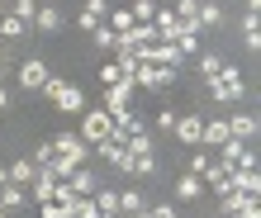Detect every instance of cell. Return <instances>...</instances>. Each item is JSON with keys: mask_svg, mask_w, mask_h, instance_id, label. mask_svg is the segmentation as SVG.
<instances>
[{"mask_svg": "<svg viewBox=\"0 0 261 218\" xmlns=\"http://www.w3.org/2000/svg\"><path fill=\"white\" fill-rule=\"evenodd\" d=\"M0 5H5V0H0Z\"/></svg>", "mask_w": 261, "mask_h": 218, "instance_id": "cell-44", "label": "cell"}, {"mask_svg": "<svg viewBox=\"0 0 261 218\" xmlns=\"http://www.w3.org/2000/svg\"><path fill=\"white\" fill-rule=\"evenodd\" d=\"M71 218H100L95 199H76V204H71Z\"/></svg>", "mask_w": 261, "mask_h": 218, "instance_id": "cell-33", "label": "cell"}, {"mask_svg": "<svg viewBox=\"0 0 261 218\" xmlns=\"http://www.w3.org/2000/svg\"><path fill=\"white\" fill-rule=\"evenodd\" d=\"M143 209H147V195L143 190H119V213H124V218L128 213H143Z\"/></svg>", "mask_w": 261, "mask_h": 218, "instance_id": "cell-21", "label": "cell"}, {"mask_svg": "<svg viewBox=\"0 0 261 218\" xmlns=\"http://www.w3.org/2000/svg\"><path fill=\"white\" fill-rule=\"evenodd\" d=\"M223 123H228V138H238V143H252V138H256V128H261V119L252 114V109H247V114L223 119Z\"/></svg>", "mask_w": 261, "mask_h": 218, "instance_id": "cell-7", "label": "cell"}, {"mask_svg": "<svg viewBox=\"0 0 261 218\" xmlns=\"http://www.w3.org/2000/svg\"><path fill=\"white\" fill-rule=\"evenodd\" d=\"M14 76H19V86L24 90H43V86H48V67H43V62L38 57H29V62H19V67H14Z\"/></svg>", "mask_w": 261, "mask_h": 218, "instance_id": "cell-5", "label": "cell"}, {"mask_svg": "<svg viewBox=\"0 0 261 218\" xmlns=\"http://www.w3.org/2000/svg\"><path fill=\"white\" fill-rule=\"evenodd\" d=\"M110 19V5H105V0H86V10L76 14V29H86V34H95V29Z\"/></svg>", "mask_w": 261, "mask_h": 218, "instance_id": "cell-9", "label": "cell"}, {"mask_svg": "<svg viewBox=\"0 0 261 218\" xmlns=\"http://www.w3.org/2000/svg\"><path fill=\"white\" fill-rule=\"evenodd\" d=\"M228 24V14L219 0H199V29H223Z\"/></svg>", "mask_w": 261, "mask_h": 218, "instance_id": "cell-13", "label": "cell"}, {"mask_svg": "<svg viewBox=\"0 0 261 218\" xmlns=\"http://www.w3.org/2000/svg\"><path fill=\"white\" fill-rule=\"evenodd\" d=\"M152 147H157V143H152V133H128L124 138V152H128V157H152Z\"/></svg>", "mask_w": 261, "mask_h": 218, "instance_id": "cell-20", "label": "cell"}, {"mask_svg": "<svg viewBox=\"0 0 261 218\" xmlns=\"http://www.w3.org/2000/svg\"><path fill=\"white\" fill-rule=\"evenodd\" d=\"M223 143H228V123L223 119H209L204 133H199V147H223Z\"/></svg>", "mask_w": 261, "mask_h": 218, "instance_id": "cell-16", "label": "cell"}, {"mask_svg": "<svg viewBox=\"0 0 261 218\" xmlns=\"http://www.w3.org/2000/svg\"><path fill=\"white\" fill-rule=\"evenodd\" d=\"M233 218H261V204H247L242 213H233Z\"/></svg>", "mask_w": 261, "mask_h": 218, "instance_id": "cell-40", "label": "cell"}, {"mask_svg": "<svg viewBox=\"0 0 261 218\" xmlns=\"http://www.w3.org/2000/svg\"><path fill=\"white\" fill-rule=\"evenodd\" d=\"M110 29H114V34H128V29H133V14L128 10H110Z\"/></svg>", "mask_w": 261, "mask_h": 218, "instance_id": "cell-32", "label": "cell"}, {"mask_svg": "<svg viewBox=\"0 0 261 218\" xmlns=\"http://www.w3.org/2000/svg\"><path fill=\"white\" fill-rule=\"evenodd\" d=\"M0 218H5V209H0Z\"/></svg>", "mask_w": 261, "mask_h": 218, "instance_id": "cell-43", "label": "cell"}, {"mask_svg": "<svg viewBox=\"0 0 261 218\" xmlns=\"http://www.w3.org/2000/svg\"><path fill=\"white\" fill-rule=\"evenodd\" d=\"M247 204H256V199L238 195V190H228V195H219V218H233V213H242Z\"/></svg>", "mask_w": 261, "mask_h": 218, "instance_id": "cell-19", "label": "cell"}, {"mask_svg": "<svg viewBox=\"0 0 261 218\" xmlns=\"http://www.w3.org/2000/svg\"><path fill=\"white\" fill-rule=\"evenodd\" d=\"M90 38H95V48H100V52H114V29H110V24H100Z\"/></svg>", "mask_w": 261, "mask_h": 218, "instance_id": "cell-31", "label": "cell"}, {"mask_svg": "<svg viewBox=\"0 0 261 218\" xmlns=\"http://www.w3.org/2000/svg\"><path fill=\"white\" fill-rule=\"evenodd\" d=\"M133 176L143 180V176H157V152L152 157H133Z\"/></svg>", "mask_w": 261, "mask_h": 218, "instance_id": "cell-30", "label": "cell"}, {"mask_svg": "<svg viewBox=\"0 0 261 218\" xmlns=\"http://www.w3.org/2000/svg\"><path fill=\"white\" fill-rule=\"evenodd\" d=\"M233 190L247 195V199H256L261 195V171L256 166H233Z\"/></svg>", "mask_w": 261, "mask_h": 218, "instance_id": "cell-8", "label": "cell"}, {"mask_svg": "<svg viewBox=\"0 0 261 218\" xmlns=\"http://www.w3.org/2000/svg\"><path fill=\"white\" fill-rule=\"evenodd\" d=\"M199 195H204V180H199V176H190V171H186V176L176 180V199H180V204H190V199H199Z\"/></svg>", "mask_w": 261, "mask_h": 218, "instance_id": "cell-17", "label": "cell"}, {"mask_svg": "<svg viewBox=\"0 0 261 218\" xmlns=\"http://www.w3.org/2000/svg\"><path fill=\"white\" fill-rule=\"evenodd\" d=\"M10 62H14V43L0 38V71H10Z\"/></svg>", "mask_w": 261, "mask_h": 218, "instance_id": "cell-36", "label": "cell"}, {"mask_svg": "<svg viewBox=\"0 0 261 218\" xmlns=\"http://www.w3.org/2000/svg\"><path fill=\"white\" fill-rule=\"evenodd\" d=\"M110 133H114V119L105 114V109H86V114H81V143H86V147L105 143Z\"/></svg>", "mask_w": 261, "mask_h": 218, "instance_id": "cell-3", "label": "cell"}, {"mask_svg": "<svg viewBox=\"0 0 261 218\" xmlns=\"http://www.w3.org/2000/svg\"><path fill=\"white\" fill-rule=\"evenodd\" d=\"M242 152H247V143H238V138H228V143L219 147V166H228V171H233V166L242 161Z\"/></svg>", "mask_w": 261, "mask_h": 218, "instance_id": "cell-23", "label": "cell"}, {"mask_svg": "<svg viewBox=\"0 0 261 218\" xmlns=\"http://www.w3.org/2000/svg\"><path fill=\"white\" fill-rule=\"evenodd\" d=\"M171 14H176L180 24H199V0H176V10H171Z\"/></svg>", "mask_w": 261, "mask_h": 218, "instance_id": "cell-26", "label": "cell"}, {"mask_svg": "<svg viewBox=\"0 0 261 218\" xmlns=\"http://www.w3.org/2000/svg\"><path fill=\"white\" fill-rule=\"evenodd\" d=\"M176 119H180V114H171V109H162V114H157V128H162V133H171V128H176Z\"/></svg>", "mask_w": 261, "mask_h": 218, "instance_id": "cell-37", "label": "cell"}, {"mask_svg": "<svg viewBox=\"0 0 261 218\" xmlns=\"http://www.w3.org/2000/svg\"><path fill=\"white\" fill-rule=\"evenodd\" d=\"M38 213H43V218H71L62 204H53V199H48V204H38Z\"/></svg>", "mask_w": 261, "mask_h": 218, "instance_id": "cell-35", "label": "cell"}, {"mask_svg": "<svg viewBox=\"0 0 261 218\" xmlns=\"http://www.w3.org/2000/svg\"><path fill=\"white\" fill-rule=\"evenodd\" d=\"M152 218H176V204H157V209H152Z\"/></svg>", "mask_w": 261, "mask_h": 218, "instance_id": "cell-39", "label": "cell"}, {"mask_svg": "<svg viewBox=\"0 0 261 218\" xmlns=\"http://www.w3.org/2000/svg\"><path fill=\"white\" fill-rule=\"evenodd\" d=\"M204 86H209V95L219 100V104H238L242 95H247V81H242V71H238V67H228V62L219 67V76H214V81H204Z\"/></svg>", "mask_w": 261, "mask_h": 218, "instance_id": "cell-2", "label": "cell"}, {"mask_svg": "<svg viewBox=\"0 0 261 218\" xmlns=\"http://www.w3.org/2000/svg\"><path fill=\"white\" fill-rule=\"evenodd\" d=\"M10 14L19 24H34V14H38V0H10Z\"/></svg>", "mask_w": 261, "mask_h": 218, "instance_id": "cell-25", "label": "cell"}, {"mask_svg": "<svg viewBox=\"0 0 261 218\" xmlns=\"http://www.w3.org/2000/svg\"><path fill=\"white\" fill-rule=\"evenodd\" d=\"M204 166H209V157L195 147V157H190V176H204Z\"/></svg>", "mask_w": 261, "mask_h": 218, "instance_id": "cell-38", "label": "cell"}, {"mask_svg": "<svg viewBox=\"0 0 261 218\" xmlns=\"http://www.w3.org/2000/svg\"><path fill=\"white\" fill-rule=\"evenodd\" d=\"M24 29H29V24H19L14 14H5V19H0V38H5V43H14V38L24 34Z\"/></svg>", "mask_w": 261, "mask_h": 218, "instance_id": "cell-29", "label": "cell"}, {"mask_svg": "<svg viewBox=\"0 0 261 218\" xmlns=\"http://www.w3.org/2000/svg\"><path fill=\"white\" fill-rule=\"evenodd\" d=\"M48 143H53V152H62V157H76V161H81L86 166V143H81V133H71V128H62V133H57V138H48Z\"/></svg>", "mask_w": 261, "mask_h": 218, "instance_id": "cell-6", "label": "cell"}, {"mask_svg": "<svg viewBox=\"0 0 261 218\" xmlns=\"http://www.w3.org/2000/svg\"><path fill=\"white\" fill-rule=\"evenodd\" d=\"M171 81H176L171 67H138L133 71V90H166Z\"/></svg>", "mask_w": 261, "mask_h": 218, "instance_id": "cell-4", "label": "cell"}, {"mask_svg": "<svg viewBox=\"0 0 261 218\" xmlns=\"http://www.w3.org/2000/svg\"><path fill=\"white\" fill-rule=\"evenodd\" d=\"M24 199H29L24 185H0V209H5V213H19V209H24Z\"/></svg>", "mask_w": 261, "mask_h": 218, "instance_id": "cell-14", "label": "cell"}, {"mask_svg": "<svg viewBox=\"0 0 261 218\" xmlns=\"http://www.w3.org/2000/svg\"><path fill=\"white\" fill-rule=\"evenodd\" d=\"M67 185H71V190L81 195V199H90V195H95V176H90L86 166H81V171H71V176H67Z\"/></svg>", "mask_w": 261, "mask_h": 218, "instance_id": "cell-22", "label": "cell"}, {"mask_svg": "<svg viewBox=\"0 0 261 218\" xmlns=\"http://www.w3.org/2000/svg\"><path fill=\"white\" fill-rule=\"evenodd\" d=\"M133 24H152V14H157V0H133Z\"/></svg>", "mask_w": 261, "mask_h": 218, "instance_id": "cell-28", "label": "cell"}, {"mask_svg": "<svg viewBox=\"0 0 261 218\" xmlns=\"http://www.w3.org/2000/svg\"><path fill=\"white\" fill-rule=\"evenodd\" d=\"M43 100H48L53 109H62V114H86V90L81 86H71L62 81V76H48V86H43Z\"/></svg>", "mask_w": 261, "mask_h": 218, "instance_id": "cell-1", "label": "cell"}, {"mask_svg": "<svg viewBox=\"0 0 261 218\" xmlns=\"http://www.w3.org/2000/svg\"><path fill=\"white\" fill-rule=\"evenodd\" d=\"M38 5H53V0H38Z\"/></svg>", "mask_w": 261, "mask_h": 218, "instance_id": "cell-42", "label": "cell"}, {"mask_svg": "<svg viewBox=\"0 0 261 218\" xmlns=\"http://www.w3.org/2000/svg\"><path fill=\"white\" fill-rule=\"evenodd\" d=\"M186 147H199V133H204V119L199 114H186V119H176V128H171Z\"/></svg>", "mask_w": 261, "mask_h": 218, "instance_id": "cell-11", "label": "cell"}, {"mask_svg": "<svg viewBox=\"0 0 261 218\" xmlns=\"http://www.w3.org/2000/svg\"><path fill=\"white\" fill-rule=\"evenodd\" d=\"M219 67H223L219 52H199V67H195V71H199V81H214V76H219Z\"/></svg>", "mask_w": 261, "mask_h": 218, "instance_id": "cell-24", "label": "cell"}, {"mask_svg": "<svg viewBox=\"0 0 261 218\" xmlns=\"http://www.w3.org/2000/svg\"><path fill=\"white\" fill-rule=\"evenodd\" d=\"M29 29H38V34H57V29H62V10H57V5H38V14H34Z\"/></svg>", "mask_w": 261, "mask_h": 218, "instance_id": "cell-12", "label": "cell"}, {"mask_svg": "<svg viewBox=\"0 0 261 218\" xmlns=\"http://www.w3.org/2000/svg\"><path fill=\"white\" fill-rule=\"evenodd\" d=\"M53 157H57V152H53V143H38V147H34V157H29V161H34V166H48Z\"/></svg>", "mask_w": 261, "mask_h": 218, "instance_id": "cell-34", "label": "cell"}, {"mask_svg": "<svg viewBox=\"0 0 261 218\" xmlns=\"http://www.w3.org/2000/svg\"><path fill=\"white\" fill-rule=\"evenodd\" d=\"M5 176H10V185H24V190H29V180L38 176V166L24 157V161H10V166H5Z\"/></svg>", "mask_w": 261, "mask_h": 218, "instance_id": "cell-18", "label": "cell"}, {"mask_svg": "<svg viewBox=\"0 0 261 218\" xmlns=\"http://www.w3.org/2000/svg\"><path fill=\"white\" fill-rule=\"evenodd\" d=\"M199 180H204V185H209L214 195H228V190H233V171H228V166H219V161H209V166H204V176H199Z\"/></svg>", "mask_w": 261, "mask_h": 218, "instance_id": "cell-10", "label": "cell"}, {"mask_svg": "<svg viewBox=\"0 0 261 218\" xmlns=\"http://www.w3.org/2000/svg\"><path fill=\"white\" fill-rule=\"evenodd\" d=\"M180 62H186V57H180V48H176V43H157V48H152V67H180Z\"/></svg>", "mask_w": 261, "mask_h": 218, "instance_id": "cell-15", "label": "cell"}, {"mask_svg": "<svg viewBox=\"0 0 261 218\" xmlns=\"http://www.w3.org/2000/svg\"><path fill=\"white\" fill-rule=\"evenodd\" d=\"M90 199H95V209H100V213H119V190H95Z\"/></svg>", "mask_w": 261, "mask_h": 218, "instance_id": "cell-27", "label": "cell"}, {"mask_svg": "<svg viewBox=\"0 0 261 218\" xmlns=\"http://www.w3.org/2000/svg\"><path fill=\"white\" fill-rule=\"evenodd\" d=\"M10 104H14V95H10V90H5V86H0V114H5V109H10Z\"/></svg>", "mask_w": 261, "mask_h": 218, "instance_id": "cell-41", "label": "cell"}]
</instances>
